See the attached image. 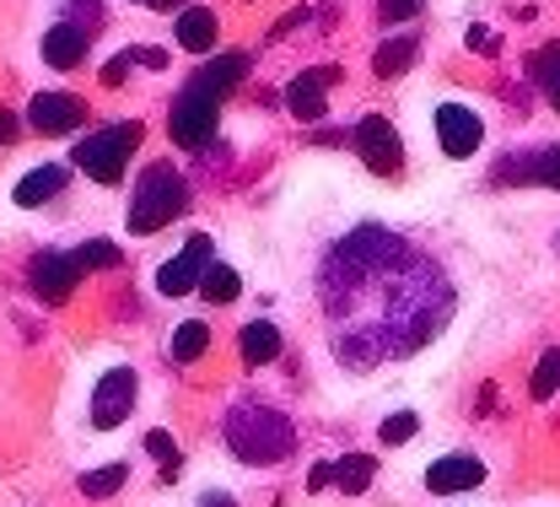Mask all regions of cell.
<instances>
[{
    "label": "cell",
    "instance_id": "5b68a950",
    "mask_svg": "<svg viewBox=\"0 0 560 507\" xmlns=\"http://www.w3.org/2000/svg\"><path fill=\"white\" fill-rule=\"evenodd\" d=\"M215 97L210 92H200L195 81H184V92L173 97V119H167V130H173V141L189 146V151H200V146L215 136Z\"/></svg>",
    "mask_w": 560,
    "mask_h": 507
},
{
    "label": "cell",
    "instance_id": "603a6c76",
    "mask_svg": "<svg viewBox=\"0 0 560 507\" xmlns=\"http://www.w3.org/2000/svg\"><path fill=\"white\" fill-rule=\"evenodd\" d=\"M237 291H243L237 270H232V265H215V260H210V270L200 276V297L221 308V302H237Z\"/></svg>",
    "mask_w": 560,
    "mask_h": 507
},
{
    "label": "cell",
    "instance_id": "f35d334b",
    "mask_svg": "<svg viewBox=\"0 0 560 507\" xmlns=\"http://www.w3.org/2000/svg\"><path fill=\"white\" fill-rule=\"evenodd\" d=\"M550 103H556V114H560V81H556V87H550Z\"/></svg>",
    "mask_w": 560,
    "mask_h": 507
},
{
    "label": "cell",
    "instance_id": "8d00e7d4",
    "mask_svg": "<svg viewBox=\"0 0 560 507\" xmlns=\"http://www.w3.org/2000/svg\"><path fill=\"white\" fill-rule=\"evenodd\" d=\"M200 507H237V503H232L226 492H210V497H206V503H200Z\"/></svg>",
    "mask_w": 560,
    "mask_h": 507
},
{
    "label": "cell",
    "instance_id": "4fadbf2b",
    "mask_svg": "<svg viewBox=\"0 0 560 507\" xmlns=\"http://www.w3.org/2000/svg\"><path fill=\"white\" fill-rule=\"evenodd\" d=\"M38 49H44V60H49L55 71H75V66L86 60V49H92V27H86V22H55V27L38 38Z\"/></svg>",
    "mask_w": 560,
    "mask_h": 507
},
{
    "label": "cell",
    "instance_id": "277c9868",
    "mask_svg": "<svg viewBox=\"0 0 560 507\" xmlns=\"http://www.w3.org/2000/svg\"><path fill=\"white\" fill-rule=\"evenodd\" d=\"M140 146V125L136 119H119V125H97L75 141V168L97 184H119L125 168H130V151Z\"/></svg>",
    "mask_w": 560,
    "mask_h": 507
},
{
    "label": "cell",
    "instance_id": "4dcf8cb0",
    "mask_svg": "<svg viewBox=\"0 0 560 507\" xmlns=\"http://www.w3.org/2000/svg\"><path fill=\"white\" fill-rule=\"evenodd\" d=\"M130 66H136V49H130V55H114V60L103 66V81H108V87H125V76H130Z\"/></svg>",
    "mask_w": 560,
    "mask_h": 507
},
{
    "label": "cell",
    "instance_id": "44dd1931",
    "mask_svg": "<svg viewBox=\"0 0 560 507\" xmlns=\"http://www.w3.org/2000/svg\"><path fill=\"white\" fill-rule=\"evenodd\" d=\"M372 475H377V459H372V453H346V459L335 464V486L350 492V497H355V492H366V486H372Z\"/></svg>",
    "mask_w": 560,
    "mask_h": 507
},
{
    "label": "cell",
    "instance_id": "5bb4252c",
    "mask_svg": "<svg viewBox=\"0 0 560 507\" xmlns=\"http://www.w3.org/2000/svg\"><path fill=\"white\" fill-rule=\"evenodd\" d=\"M501 178H523V184H550V189H560V146L501 157Z\"/></svg>",
    "mask_w": 560,
    "mask_h": 507
},
{
    "label": "cell",
    "instance_id": "9a60e30c",
    "mask_svg": "<svg viewBox=\"0 0 560 507\" xmlns=\"http://www.w3.org/2000/svg\"><path fill=\"white\" fill-rule=\"evenodd\" d=\"M486 481V464L475 459V453H447V459H436V464H425V486L431 492H469V486H480Z\"/></svg>",
    "mask_w": 560,
    "mask_h": 507
},
{
    "label": "cell",
    "instance_id": "e575fe53",
    "mask_svg": "<svg viewBox=\"0 0 560 507\" xmlns=\"http://www.w3.org/2000/svg\"><path fill=\"white\" fill-rule=\"evenodd\" d=\"M16 136H22V130H16V114H5V108H0V146H11Z\"/></svg>",
    "mask_w": 560,
    "mask_h": 507
},
{
    "label": "cell",
    "instance_id": "ffe728a7",
    "mask_svg": "<svg viewBox=\"0 0 560 507\" xmlns=\"http://www.w3.org/2000/svg\"><path fill=\"white\" fill-rule=\"evenodd\" d=\"M280 357V330L276 324H265V319H254V324H243V362L248 367H265Z\"/></svg>",
    "mask_w": 560,
    "mask_h": 507
},
{
    "label": "cell",
    "instance_id": "52a82bcc",
    "mask_svg": "<svg viewBox=\"0 0 560 507\" xmlns=\"http://www.w3.org/2000/svg\"><path fill=\"white\" fill-rule=\"evenodd\" d=\"M355 151H361V162L372 168V173H399L405 168V141H399V130L383 119V114H366L361 125H355Z\"/></svg>",
    "mask_w": 560,
    "mask_h": 507
},
{
    "label": "cell",
    "instance_id": "74e56055",
    "mask_svg": "<svg viewBox=\"0 0 560 507\" xmlns=\"http://www.w3.org/2000/svg\"><path fill=\"white\" fill-rule=\"evenodd\" d=\"M136 5H151V11H173V5H184V0H136Z\"/></svg>",
    "mask_w": 560,
    "mask_h": 507
},
{
    "label": "cell",
    "instance_id": "83f0119b",
    "mask_svg": "<svg viewBox=\"0 0 560 507\" xmlns=\"http://www.w3.org/2000/svg\"><path fill=\"white\" fill-rule=\"evenodd\" d=\"M145 453L162 459V475H167V481L178 475V448H173V437L167 433H145Z\"/></svg>",
    "mask_w": 560,
    "mask_h": 507
},
{
    "label": "cell",
    "instance_id": "cb8c5ba5",
    "mask_svg": "<svg viewBox=\"0 0 560 507\" xmlns=\"http://www.w3.org/2000/svg\"><path fill=\"white\" fill-rule=\"evenodd\" d=\"M125 481H130V470H125V464H103V470H92V475H81V492L103 503V497H114V492H119Z\"/></svg>",
    "mask_w": 560,
    "mask_h": 507
},
{
    "label": "cell",
    "instance_id": "d4e9b609",
    "mask_svg": "<svg viewBox=\"0 0 560 507\" xmlns=\"http://www.w3.org/2000/svg\"><path fill=\"white\" fill-rule=\"evenodd\" d=\"M70 254H75L81 270H114V265H119V249L103 243V238H92V243H81V249H70Z\"/></svg>",
    "mask_w": 560,
    "mask_h": 507
},
{
    "label": "cell",
    "instance_id": "3957f363",
    "mask_svg": "<svg viewBox=\"0 0 560 507\" xmlns=\"http://www.w3.org/2000/svg\"><path fill=\"white\" fill-rule=\"evenodd\" d=\"M189 211V184H184V173L173 168V162H151L145 173H140L136 184V200H130V232L145 238V232H162L173 217H184Z\"/></svg>",
    "mask_w": 560,
    "mask_h": 507
},
{
    "label": "cell",
    "instance_id": "f546056e",
    "mask_svg": "<svg viewBox=\"0 0 560 507\" xmlns=\"http://www.w3.org/2000/svg\"><path fill=\"white\" fill-rule=\"evenodd\" d=\"M377 16L383 22H410V16H420V0H377Z\"/></svg>",
    "mask_w": 560,
    "mask_h": 507
},
{
    "label": "cell",
    "instance_id": "4316f807",
    "mask_svg": "<svg viewBox=\"0 0 560 507\" xmlns=\"http://www.w3.org/2000/svg\"><path fill=\"white\" fill-rule=\"evenodd\" d=\"M528 76L545 81V87H556L560 81V44H545L539 55H528Z\"/></svg>",
    "mask_w": 560,
    "mask_h": 507
},
{
    "label": "cell",
    "instance_id": "836d02e7",
    "mask_svg": "<svg viewBox=\"0 0 560 507\" xmlns=\"http://www.w3.org/2000/svg\"><path fill=\"white\" fill-rule=\"evenodd\" d=\"M307 486H313V492H324V486H335V464H318V470L307 475Z\"/></svg>",
    "mask_w": 560,
    "mask_h": 507
},
{
    "label": "cell",
    "instance_id": "7c38bea8",
    "mask_svg": "<svg viewBox=\"0 0 560 507\" xmlns=\"http://www.w3.org/2000/svg\"><path fill=\"white\" fill-rule=\"evenodd\" d=\"M27 125L38 136H70L75 125H86V103L70 97V92H38L33 108H27Z\"/></svg>",
    "mask_w": 560,
    "mask_h": 507
},
{
    "label": "cell",
    "instance_id": "e0dca14e",
    "mask_svg": "<svg viewBox=\"0 0 560 507\" xmlns=\"http://www.w3.org/2000/svg\"><path fill=\"white\" fill-rule=\"evenodd\" d=\"M173 38H178L189 55H206V49H215V38H221V16H215L210 5H184Z\"/></svg>",
    "mask_w": 560,
    "mask_h": 507
},
{
    "label": "cell",
    "instance_id": "ac0fdd59",
    "mask_svg": "<svg viewBox=\"0 0 560 507\" xmlns=\"http://www.w3.org/2000/svg\"><path fill=\"white\" fill-rule=\"evenodd\" d=\"M243 76H248V55H215V60H210V66H200V71L189 76V81L221 103V97H226V92H232Z\"/></svg>",
    "mask_w": 560,
    "mask_h": 507
},
{
    "label": "cell",
    "instance_id": "9c48e42d",
    "mask_svg": "<svg viewBox=\"0 0 560 507\" xmlns=\"http://www.w3.org/2000/svg\"><path fill=\"white\" fill-rule=\"evenodd\" d=\"M436 141H442L447 157H475L480 141H486L480 108H469V103H442V108H436Z\"/></svg>",
    "mask_w": 560,
    "mask_h": 507
},
{
    "label": "cell",
    "instance_id": "d590c367",
    "mask_svg": "<svg viewBox=\"0 0 560 507\" xmlns=\"http://www.w3.org/2000/svg\"><path fill=\"white\" fill-rule=\"evenodd\" d=\"M307 22V11H291V16H280L276 27H270V38H280V33H291V27H302Z\"/></svg>",
    "mask_w": 560,
    "mask_h": 507
},
{
    "label": "cell",
    "instance_id": "ba28073f",
    "mask_svg": "<svg viewBox=\"0 0 560 507\" xmlns=\"http://www.w3.org/2000/svg\"><path fill=\"white\" fill-rule=\"evenodd\" d=\"M210 270V238L206 232H189V243H184V254H173L162 270H156V291L162 297H189V291H200V276Z\"/></svg>",
    "mask_w": 560,
    "mask_h": 507
},
{
    "label": "cell",
    "instance_id": "30bf717a",
    "mask_svg": "<svg viewBox=\"0 0 560 507\" xmlns=\"http://www.w3.org/2000/svg\"><path fill=\"white\" fill-rule=\"evenodd\" d=\"M335 81H340L335 66H318V71L291 76V87H285V108H291L302 125L324 119V114H329V87H335Z\"/></svg>",
    "mask_w": 560,
    "mask_h": 507
},
{
    "label": "cell",
    "instance_id": "d6a6232c",
    "mask_svg": "<svg viewBox=\"0 0 560 507\" xmlns=\"http://www.w3.org/2000/svg\"><path fill=\"white\" fill-rule=\"evenodd\" d=\"M136 66H145V71H162V66H167V49H136Z\"/></svg>",
    "mask_w": 560,
    "mask_h": 507
},
{
    "label": "cell",
    "instance_id": "484cf974",
    "mask_svg": "<svg viewBox=\"0 0 560 507\" xmlns=\"http://www.w3.org/2000/svg\"><path fill=\"white\" fill-rule=\"evenodd\" d=\"M556 389H560V352H545V357H539V367H534L528 394H534V400H550Z\"/></svg>",
    "mask_w": 560,
    "mask_h": 507
},
{
    "label": "cell",
    "instance_id": "7a4b0ae2",
    "mask_svg": "<svg viewBox=\"0 0 560 507\" xmlns=\"http://www.w3.org/2000/svg\"><path fill=\"white\" fill-rule=\"evenodd\" d=\"M221 437H226V448H232L243 464H280V459H291V448H296L291 416L276 411V405H265V400H243V405H232Z\"/></svg>",
    "mask_w": 560,
    "mask_h": 507
},
{
    "label": "cell",
    "instance_id": "8fae6325",
    "mask_svg": "<svg viewBox=\"0 0 560 507\" xmlns=\"http://www.w3.org/2000/svg\"><path fill=\"white\" fill-rule=\"evenodd\" d=\"M27 276H33V291H38L44 302H66L70 291H75V281H81V265H75L70 249H44Z\"/></svg>",
    "mask_w": 560,
    "mask_h": 507
},
{
    "label": "cell",
    "instance_id": "6da1fadb",
    "mask_svg": "<svg viewBox=\"0 0 560 507\" xmlns=\"http://www.w3.org/2000/svg\"><path fill=\"white\" fill-rule=\"evenodd\" d=\"M318 302L335 357L350 372H372L425 352L447 330L458 291L436 254H425L394 227L366 221L324 254Z\"/></svg>",
    "mask_w": 560,
    "mask_h": 507
},
{
    "label": "cell",
    "instance_id": "d6986e66",
    "mask_svg": "<svg viewBox=\"0 0 560 507\" xmlns=\"http://www.w3.org/2000/svg\"><path fill=\"white\" fill-rule=\"evenodd\" d=\"M416 55H420V38L416 33H399V38H388V44L372 55V71L377 76H405L410 66H416Z\"/></svg>",
    "mask_w": 560,
    "mask_h": 507
},
{
    "label": "cell",
    "instance_id": "2e32d148",
    "mask_svg": "<svg viewBox=\"0 0 560 507\" xmlns=\"http://www.w3.org/2000/svg\"><path fill=\"white\" fill-rule=\"evenodd\" d=\"M66 178H70L66 162H38L33 173H22V178H16L11 200H16V206H44V200H55V195L66 189Z\"/></svg>",
    "mask_w": 560,
    "mask_h": 507
},
{
    "label": "cell",
    "instance_id": "f1b7e54d",
    "mask_svg": "<svg viewBox=\"0 0 560 507\" xmlns=\"http://www.w3.org/2000/svg\"><path fill=\"white\" fill-rule=\"evenodd\" d=\"M416 433H420V416H410V411H399V416H388V422L377 427L383 442H410Z\"/></svg>",
    "mask_w": 560,
    "mask_h": 507
},
{
    "label": "cell",
    "instance_id": "8992f818",
    "mask_svg": "<svg viewBox=\"0 0 560 507\" xmlns=\"http://www.w3.org/2000/svg\"><path fill=\"white\" fill-rule=\"evenodd\" d=\"M136 400H140L136 367H114V372H103L97 389H92V427H97V433L119 427V422L136 411Z\"/></svg>",
    "mask_w": 560,
    "mask_h": 507
},
{
    "label": "cell",
    "instance_id": "7402d4cb",
    "mask_svg": "<svg viewBox=\"0 0 560 507\" xmlns=\"http://www.w3.org/2000/svg\"><path fill=\"white\" fill-rule=\"evenodd\" d=\"M206 346H210V330L200 319H189V324H178V335L167 341V357H173V362H195V357H206Z\"/></svg>",
    "mask_w": 560,
    "mask_h": 507
},
{
    "label": "cell",
    "instance_id": "1f68e13d",
    "mask_svg": "<svg viewBox=\"0 0 560 507\" xmlns=\"http://www.w3.org/2000/svg\"><path fill=\"white\" fill-rule=\"evenodd\" d=\"M469 49H480V55H495V49H501V38H495L490 27H469Z\"/></svg>",
    "mask_w": 560,
    "mask_h": 507
}]
</instances>
